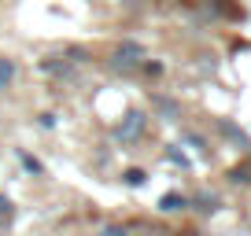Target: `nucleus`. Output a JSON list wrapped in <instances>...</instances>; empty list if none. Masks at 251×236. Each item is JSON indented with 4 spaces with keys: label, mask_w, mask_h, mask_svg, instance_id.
I'll list each match as a JSON object with an SVG mask.
<instances>
[{
    "label": "nucleus",
    "mask_w": 251,
    "mask_h": 236,
    "mask_svg": "<svg viewBox=\"0 0 251 236\" xmlns=\"http://www.w3.org/2000/svg\"><path fill=\"white\" fill-rule=\"evenodd\" d=\"M141 59H144V48L137 45V41H122V45L115 48V67H118V71L141 67Z\"/></svg>",
    "instance_id": "1"
},
{
    "label": "nucleus",
    "mask_w": 251,
    "mask_h": 236,
    "mask_svg": "<svg viewBox=\"0 0 251 236\" xmlns=\"http://www.w3.org/2000/svg\"><path fill=\"white\" fill-rule=\"evenodd\" d=\"M144 126H148V118L141 115V111H129V115L118 122V129H115V137L118 141H137V137L144 133Z\"/></svg>",
    "instance_id": "2"
},
{
    "label": "nucleus",
    "mask_w": 251,
    "mask_h": 236,
    "mask_svg": "<svg viewBox=\"0 0 251 236\" xmlns=\"http://www.w3.org/2000/svg\"><path fill=\"white\" fill-rule=\"evenodd\" d=\"M159 207H163L166 214H174V211H185V207H188V199L181 196V192H166V196L159 199Z\"/></svg>",
    "instance_id": "3"
},
{
    "label": "nucleus",
    "mask_w": 251,
    "mask_h": 236,
    "mask_svg": "<svg viewBox=\"0 0 251 236\" xmlns=\"http://www.w3.org/2000/svg\"><path fill=\"white\" fill-rule=\"evenodd\" d=\"M41 71L45 74H67L71 63H67V59H41Z\"/></svg>",
    "instance_id": "4"
},
{
    "label": "nucleus",
    "mask_w": 251,
    "mask_h": 236,
    "mask_svg": "<svg viewBox=\"0 0 251 236\" xmlns=\"http://www.w3.org/2000/svg\"><path fill=\"white\" fill-rule=\"evenodd\" d=\"M15 81V63L11 59H0V89H8Z\"/></svg>",
    "instance_id": "5"
},
{
    "label": "nucleus",
    "mask_w": 251,
    "mask_h": 236,
    "mask_svg": "<svg viewBox=\"0 0 251 236\" xmlns=\"http://www.w3.org/2000/svg\"><path fill=\"white\" fill-rule=\"evenodd\" d=\"M222 133H226V137H233L236 144H244V148H248V137H244V133H240V129H236V126H229V122H222Z\"/></svg>",
    "instance_id": "6"
},
{
    "label": "nucleus",
    "mask_w": 251,
    "mask_h": 236,
    "mask_svg": "<svg viewBox=\"0 0 251 236\" xmlns=\"http://www.w3.org/2000/svg\"><path fill=\"white\" fill-rule=\"evenodd\" d=\"M144 181H148V173H144V170H126V185H133V189H137V185H144Z\"/></svg>",
    "instance_id": "7"
},
{
    "label": "nucleus",
    "mask_w": 251,
    "mask_h": 236,
    "mask_svg": "<svg viewBox=\"0 0 251 236\" xmlns=\"http://www.w3.org/2000/svg\"><path fill=\"white\" fill-rule=\"evenodd\" d=\"M11 211H15V203H11V199L0 192V218H11Z\"/></svg>",
    "instance_id": "8"
},
{
    "label": "nucleus",
    "mask_w": 251,
    "mask_h": 236,
    "mask_svg": "<svg viewBox=\"0 0 251 236\" xmlns=\"http://www.w3.org/2000/svg\"><path fill=\"white\" fill-rule=\"evenodd\" d=\"M19 159H23V166H26V170H30V173H41V163H37V159H33V155H26V151H23V155H19Z\"/></svg>",
    "instance_id": "9"
},
{
    "label": "nucleus",
    "mask_w": 251,
    "mask_h": 236,
    "mask_svg": "<svg viewBox=\"0 0 251 236\" xmlns=\"http://www.w3.org/2000/svg\"><path fill=\"white\" fill-rule=\"evenodd\" d=\"M107 236H126V229H122V225H111V229H107Z\"/></svg>",
    "instance_id": "10"
},
{
    "label": "nucleus",
    "mask_w": 251,
    "mask_h": 236,
    "mask_svg": "<svg viewBox=\"0 0 251 236\" xmlns=\"http://www.w3.org/2000/svg\"><path fill=\"white\" fill-rule=\"evenodd\" d=\"M4 225H8V218H0V229H4Z\"/></svg>",
    "instance_id": "11"
}]
</instances>
